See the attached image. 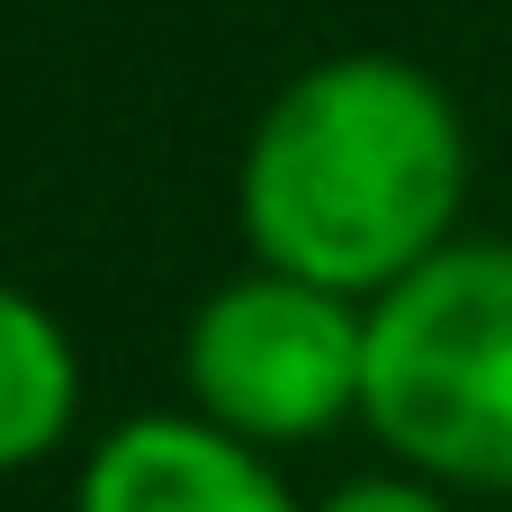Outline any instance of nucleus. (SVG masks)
<instances>
[{"instance_id":"f257e3e1","label":"nucleus","mask_w":512,"mask_h":512,"mask_svg":"<svg viewBox=\"0 0 512 512\" xmlns=\"http://www.w3.org/2000/svg\"><path fill=\"white\" fill-rule=\"evenodd\" d=\"M468 207V117L405 54H324L252 117L234 162V225L261 270L387 297Z\"/></svg>"},{"instance_id":"f03ea898","label":"nucleus","mask_w":512,"mask_h":512,"mask_svg":"<svg viewBox=\"0 0 512 512\" xmlns=\"http://www.w3.org/2000/svg\"><path fill=\"white\" fill-rule=\"evenodd\" d=\"M369 441L450 486L512 495V243L459 234L414 279L369 297Z\"/></svg>"},{"instance_id":"7ed1b4c3","label":"nucleus","mask_w":512,"mask_h":512,"mask_svg":"<svg viewBox=\"0 0 512 512\" xmlns=\"http://www.w3.org/2000/svg\"><path fill=\"white\" fill-rule=\"evenodd\" d=\"M369 387V306L288 270H243L198 297L180 333V396L252 450H306L360 423Z\"/></svg>"},{"instance_id":"20e7f679","label":"nucleus","mask_w":512,"mask_h":512,"mask_svg":"<svg viewBox=\"0 0 512 512\" xmlns=\"http://www.w3.org/2000/svg\"><path fill=\"white\" fill-rule=\"evenodd\" d=\"M72 512H306L288 495L279 459L216 432L207 414H135L99 432V450L72 477Z\"/></svg>"},{"instance_id":"39448f33","label":"nucleus","mask_w":512,"mask_h":512,"mask_svg":"<svg viewBox=\"0 0 512 512\" xmlns=\"http://www.w3.org/2000/svg\"><path fill=\"white\" fill-rule=\"evenodd\" d=\"M81 423V351L63 315L0 279V477L45 468Z\"/></svg>"},{"instance_id":"423d86ee","label":"nucleus","mask_w":512,"mask_h":512,"mask_svg":"<svg viewBox=\"0 0 512 512\" xmlns=\"http://www.w3.org/2000/svg\"><path fill=\"white\" fill-rule=\"evenodd\" d=\"M306 512H459L450 486L414 477V468H369V477H342L333 495H315Z\"/></svg>"}]
</instances>
